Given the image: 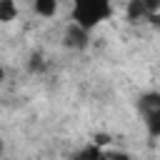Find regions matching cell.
I'll return each instance as SVG.
<instances>
[{"label":"cell","instance_id":"4","mask_svg":"<svg viewBox=\"0 0 160 160\" xmlns=\"http://www.w3.org/2000/svg\"><path fill=\"white\" fill-rule=\"evenodd\" d=\"M32 8H35L38 15H42V18H52V15L58 12V0H35Z\"/></svg>","mask_w":160,"mask_h":160},{"label":"cell","instance_id":"2","mask_svg":"<svg viewBox=\"0 0 160 160\" xmlns=\"http://www.w3.org/2000/svg\"><path fill=\"white\" fill-rule=\"evenodd\" d=\"M138 112L152 138H160V92H145L138 100Z\"/></svg>","mask_w":160,"mask_h":160},{"label":"cell","instance_id":"5","mask_svg":"<svg viewBox=\"0 0 160 160\" xmlns=\"http://www.w3.org/2000/svg\"><path fill=\"white\" fill-rule=\"evenodd\" d=\"M15 15H18L15 0H0V20L2 22H10V20H15Z\"/></svg>","mask_w":160,"mask_h":160},{"label":"cell","instance_id":"6","mask_svg":"<svg viewBox=\"0 0 160 160\" xmlns=\"http://www.w3.org/2000/svg\"><path fill=\"white\" fill-rule=\"evenodd\" d=\"M2 80H5V68L0 65V82H2Z\"/></svg>","mask_w":160,"mask_h":160},{"label":"cell","instance_id":"3","mask_svg":"<svg viewBox=\"0 0 160 160\" xmlns=\"http://www.w3.org/2000/svg\"><path fill=\"white\" fill-rule=\"evenodd\" d=\"M88 38H90V32H88L85 28H80L78 22H70V25L65 28V45H68V48L80 50V48L88 45Z\"/></svg>","mask_w":160,"mask_h":160},{"label":"cell","instance_id":"1","mask_svg":"<svg viewBox=\"0 0 160 160\" xmlns=\"http://www.w3.org/2000/svg\"><path fill=\"white\" fill-rule=\"evenodd\" d=\"M112 15V0H72V22L92 32Z\"/></svg>","mask_w":160,"mask_h":160}]
</instances>
